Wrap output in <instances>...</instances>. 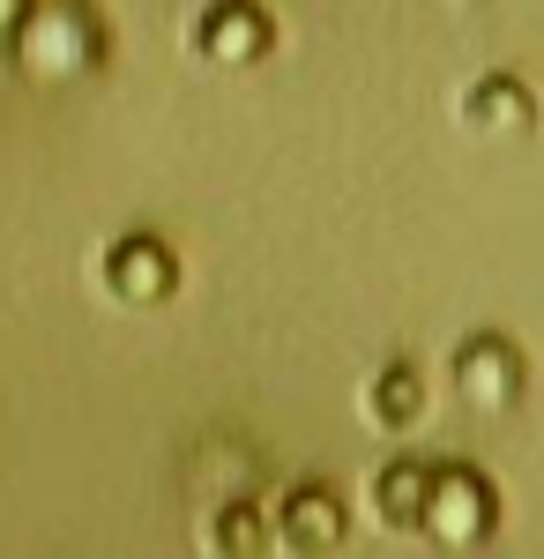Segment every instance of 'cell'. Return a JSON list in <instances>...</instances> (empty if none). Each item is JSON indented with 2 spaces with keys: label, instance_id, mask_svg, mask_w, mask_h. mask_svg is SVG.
Returning a JSON list of instances; mask_svg holds the SVG:
<instances>
[{
  "label": "cell",
  "instance_id": "obj_1",
  "mask_svg": "<svg viewBox=\"0 0 544 559\" xmlns=\"http://www.w3.org/2000/svg\"><path fill=\"white\" fill-rule=\"evenodd\" d=\"M0 52L31 83H83L105 68V15L97 0H31L23 23L0 38Z\"/></svg>",
  "mask_w": 544,
  "mask_h": 559
},
{
  "label": "cell",
  "instance_id": "obj_2",
  "mask_svg": "<svg viewBox=\"0 0 544 559\" xmlns=\"http://www.w3.org/2000/svg\"><path fill=\"white\" fill-rule=\"evenodd\" d=\"M187 45H194L210 68H253V60H269L276 23H269V8H261V0H210V8L194 15Z\"/></svg>",
  "mask_w": 544,
  "mask_h": 559
},
{
  "label": "cell",
  "instance_id": "obj_3",
  "mask_svg": "<svg viewBox=\"0 0 544 559\" xmlns=\"http://www.w3.org/2000/svg\"><path fill=\"white\" fill-rule=\"evenodd\" d=\"M462 128L493 134V142H530V128H537V97H530L522 75H477L470 97H462Z\"/></svg>",
  "mask_w": 544,
  "mask_h": 559
},
{
  "label": "cell",
  "instance_id": "obj_4",
  "mask_svg": "<svg viewBox=\"0 0 544 559\" xmlns=\"http://www.w3.org/2000/svg\"><path fill=\"white\" fill-rule=\"evenodd\" d=\"M105 276H113V292H120V299H142V306H150V299H165V292H172V276H179V269H172V254L150 239V231H134V239H120V247H113Z\"/></svg>",
  "mask_w": 544,
  "mask_h": 559
},
{
  "label": "cell",
  "instance_id": "obj_5",
  "mask_svg": "<svg viewBox=\"0 0 544 559\" xmlns=\"http://www.w3.org/2000/svg\"><path fill=\"white\" fill-rule=\"evenodd\" d=\"M462 388H470V403H493L515 388V350L500 336H477V344L462 350Z\"/></svg>",
  "mask_w": 544,
  "mask_h": 559
},
{
  "label": "cell",
  "instance_id": "obj_6",
  "mask_svg": "<svg viewBox=\"0 0 544 559\" xmlns=\"http://www.w3.org/2000/svg\"><path fill=\"white\" fill-rule=\"evenodd\" d=\"M380 403H388V426H411V403H418V381H411V366H395V373L380 381Z\"/></svg>",
  "mask_w": 544,
  "mask_h": 559
},
{
  "label": "cell",
  "instance_id": "obj_7",
  "mask_svg": "<svg viewBox=\"0 0 544 559\" xmlns=\"http://www.w3.org/2000/svg\"><path fill=\"white\" fill-rule=\"evenodd\" d=\"M23 8H31V0H0V38H8V31L23 23Z\"/></svg>",
  "mask_w": 544,
  "mask_h": 559
},
{
  "label": "cell",
  "instance_id": "obj_8",
  "mask_svg": "<svg viewBox=\"0 0 544 559\" xmlns=\"http://www.w3.org/2000/svg\"><path fill=\"white\" fill-rule=\"evenodd\" d=\"M433 8H448V15H462V8H477V0H433Z\"/></svg>",
  "mask_w": 544,
  "mask_h": 559
}]
</instances>
